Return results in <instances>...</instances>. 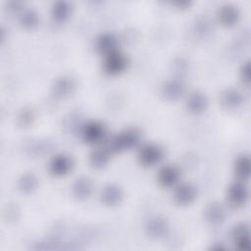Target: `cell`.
Returning a JSON list of instances; mask_svg holds the SVG:
<instances>
[{
  "instance_id": "1",
  "label": "cell",
  "mask_w": 251,
  "mask_h": 251,
  "mask_svg": "<svg viewBox=\"0 0 251 251\" xmlns=\"http://www.w3.org/2000/svg\"><path fill=\"white\" fill-rule=\"evenodd\" d=\"M140 140V130L136 127H127L112 137L106 147L112 154L120 153L135 147Z\"/></svg>"
},
{
  "instance_id": "2",
  "label": "cell",
  "mask_w": 251,
  "mask_h": 251,
  "mask_svg": "<svg viewBox=\"0 0 251 251\" xmlns=\"http://www.w3.org/2000/svg\"><path fill=\"white\" fill-rule=\"evenodd\" d=\"M127 66L126 57L118 49L105 55L103 62L104 71L111 75H116L123 73Z\"/></svg>"
},
{
  "instance_id": "3",
  "label": "cell",
  "mask_w": 251,
  "mask_h": 251,
  "mask_svg": "<svg viewBox=\"0 0 251 251\" xmlns=\"http://www.w3.org/2000/svg\"><path fill=\"white\" fill-rule=\"evenodd\" d=\"M163 149L154 143H148L143 145L137 155L138 162L144 167H152L158 164L163 158Z\"/></svg>"
},
{
  "instance_id": "4",
  "label": "cell",
  "mask_w": 251,
  "mask_h": 251,
  "mask_svg": "<svg viewBox=\"0 0 251 251\" xmlns=\"http://www.w3.org/2000/svg\"><path fill=\"white\" fill-rule=\"evenodd\" d=\"M106 135L105 126L97 121H91L86 123L81 129L82 139L90 144H96L101 142Z\"/></svg>"
},
{
  "instance_id": "5",
  "label": "cell",
  "mask_w": 251,
  "mask_h": 251,
  "mask_svg": "<svg viewBox=\"0 0 251 251\" xmlns=\"http://www.w3.org/2000/svg\"><path fill=\"white\" fill-rule=\"evenodd\" d=\"M247 197L248 189L242 181H234L228 186L226 192V199L231 207L238 208L242 206L246 202Z\"/></svg>"
},
{
  "instance_id": "6",
  "label": "cell",
  "mask_w": 251,
  "mask_h": 251,
  "mask_svg": "<svg viewBox=\"0 0 251 251\" xmlns=\"http://www.w3.org/2000/svg\"><path fill=\"white\" fill-rule=\"evenodd\" d=\"M146 234L151 238H162L168 234L170 226L168 221L160 216L150 218L144 226Z\"/></svg>"
},
{
  "instance_id": "7",
  "label": "cell",
  "mask_w": 251,
  "mask_h": 251,
  "mask_svg": "<svg viewBox=\"0 0 251 251\" xmlns=\"http://www.w3.org/2000/svg\"><path fill=\"white\" fill-rule=\"evenodd\" d=\"M197 195L194 185L188 182L178 184L174 191V200L179 206H187L191 204Z\"/></svg>"
},
{
  "instance_id": "8",
  "label": "cell",
  "mask_w": 251,
  "mask_h": 251,
  "mask_svg": "<svg viewBox=\"0 0 251 251\" xmlns=\"http://www.w3.org/2000/svg\"><path fill=\"white\" fill-rule=\"evenodd\" d=\"M73 168V160L66 154H58L54 156L49 163V172L56 176H64L68 175Z\"/></svg>"
},
{
  "instance_id": "9",
  "label": "cell",
  "mask_w": 251,
  "mask_h": 251,
  "mask_svg": "<svg viewBox=\"0 0 251 251\" xmlns=\"http://www.w3.org/2000/svg\"><path fill=\"white\" fill-rule=\"evenodd\" d=\"M100 198L104 205L108 207H115L123 201L124 193L119 185L115 183H108L102 188Z\"/></svg>"
},
{
  "instance_id": "10",
  "label": "cell",
  "mask_w": 251,
  "mask_h": 251,
  "mask_svg": "<svg viewBox=\"0 0 251 251\" xmlns=\"http://www.w3.org/2000/svg\"><path fill=\"white\" fill-rule=\"evenodd\" d=\"M185 91L184 83L178 78H171L164 82L161 87V94L169 101L179 99Z\"/></svg>"
},
{
  "instance_id": "11",
  "label": "cell",
  "mask_w": 251,
  "mask_h": 251,
  "mask_svg": "<svg viewBox=\"0 0 251 251\" xmlns=\"http://www.w3.org/2000/svg\"><path fill=\"white\" fill-rule=\"evenodd\" d=\"M180 177V172L177 167L174 165H166L162 167L158 173V182L161 186L169 188L175 186Z\"/></svg>"
},
{
  "instance_id": "12",
  "label": "cell",
  "mask_w": 251,
  "mask_h": 251,
  "mask_svg": "<svg viewBox=\"0 0 251 251\" xmlns=\"http://www.w3.org/2000/svg\"><path fill=\"white\" fill-rule=\"evenodd\" d=\"M186 108L188 112L194 115H200L208 108V98L205 93L195 90L189 93L186 100Z\"/></svg>"
},
{
  "instance_id": "13",
  "label": "cell",
  "mask_w": 251,
  "mask_h": 251,
  "mask_svg": "<svg viewBox=\"0 0 251 251\" xmlns=\"http://www.w3.org/2000/svg\"><path fill=\"white\" fill-rule=\"evenodd\" d=\"M217 19L224 26H232L239 19V11L232 4H224L217 11Z\"/></svg>"
},
{
  "instance_id": "14",
  "label": "cell",
  "mask_w": 251,
  "mask_h": 251,
  "mask_svg": "<svg viewBox=\"0 0 251 251\" xmlns=\"http://www.w3.org/2000/svg\"><path fill=\"white\" fill-rule=\"evenodd\" d=\"M243 102L241 92L235 88L228 87L223 90L220 94V103L226 110H235Z\"/></svg>"
},
{
  "instance_id": "15",
  "label": "cell",
  "mask_w": 251,
  "mask_h": 251,
  "mask_svg": "<svg viewBox=\"0 0 251 251\" xmlns=\"http://www.w3.org/2000/svg\"><path fill=\"white\" fill-rule=\"evenodd\" d=\"M93 191V183L87 176L77 177L72 185V195L77 200L87 199Z\"/></svg>"
},
{
  "instance_id": "16",
  "label": "cell",
  "mask_w": 251,
  "mask_h": 251,
  "mask_svg": "<svg viewBox=\"0 0 251 251\" xmlns=\"http://www.w3.org/2000/svg\"><path fill=\"white\" fill-rule=\"evenodd\" d=\"M231 236L234 245L239 250H248L250 248V231L246 224L240 223L233 226Z\"/></svg>"
},
{
  "instance_id": "17",
  "label": "cell",
  "mask_w": 251,
  "mask_h": 251,
  "mask_svg": "<svg viewBox=\"0 0 251 251\" xmlns=\"http://www.w3.org/2000/svg\"><path fill=\"white\" fill-rule=\"evenodd\" d=\"M226 217L224 206L219 202H212L204 210V218L211 225H220L225 222Z\"/></svg>"
},
{
  "instance_id": "18",
  "label": "cell",
  "mask_w": 251,
  "mask_h": 251,
  "mask_svg": "<svg viewBox=\"0 0 251 251\" xmlns=\"http://www.w3.org/2000/svg\"><path fill=\"white\" fill-rule=\"evenodd\" d=\"M75 80L67 75L57 78L52 86L53 94L58 98L69 96L75 89Z\"/></svg>"
},
{
  "instance_id": "19",
  "label": "cell",
  "mask_w": 251,
  "mask_h": 251,
  "mask_svg": "<svg viewBox=\"0 0 251 251\" xmlns=\"http://www.w3.org/2000/svg\"><path fill=\"white\" fill-rule=\"evenodd\" d=\"M95 47L98 52L105 56L118 49V40L111 33H102L96 38Z\"/></svg>"
},
{
  "instance_id": "20",
  "label": "cell",
  "mask_w": 251,
  "mask_h": 251,
  "mask_svg": "<svg viewBox=\"0 0 251 251\" xmlns=\"http://www.w3.org/2000/svg\"><path fill=\"white\" fill-rule=\"evenodd\" d=\"M112 153L107 147H98L94 149L89 155V163L92 168L101 170L107 166L110 161Z\"/></svg>"
},
{
  "instance_id": "21",
  "label": "cell",
  "mask_w": 251,
  "mask_h": 251,
  "mask_svg": "<svg viewBox=\"0 0 251 251\" xmlns=\"http://www.w3.org/2000/svg\"><path fill=\"white\" fill-rule=\"evenodd\" d=\"M72 13V4L68 1H56L51 7V16L57 23H63Z\"/></svg>"
},
{
  "instance_id": "22",
  "label": "cell",
  "mask_w": 251,
  "mask_h": 251,
  "mask_svg": "<svg viewBox=\"0 0 251 251\" xmlns=\"http://www.w3.org/2000/svg\"><path fill=\"white\" fill-rule=\"evenodd\" d=\"M38 179L32 173H25L18 179V188L22 193L29 194L35 190Z\"/></svg>"
},
{
  "instance_id": "23",
  "label": "cell",
  "mask_w": 251,
  "mask_h": 251,
  "mask_svg": "<svg viewBox=\"0 0 251 251\" xmlns=\"http://www.w3.org/2000/svg\"><path fill=\"white\" fill-rule=\"evenodd\" d=\"M250 158L247 155H240L234 162V174L239 180L248 179L250 176Z\"/></svg>"
},
{
  "instance_id": "24",
  "label": "cell",
  "mask_w": 251,
  "mask_h": 251,
  "mask_svg": "<svg viewBox=\"0 0 251 251\" xmlns=\"http://www.w3.org/2000/svg\"><path fill=\"white\" fill-rule=\"evenodd\" d=\"M38 21H39L38 15L36 14L35 11L31 9L24 10L19 18V22L21 25L26 29H30L36 26L38 24Z\"/></svg>"
},
{
  "instance_id": "25",
  "label": "cell",
  "mask_w": 251,
  "mask_h": 251,
  "mask_svg": "<svg viewBox=\"0 0 251 251\" xmlns=\"http://www.w3.org/2000/svg\"><path fill=\"white\" fill-rule=\"evenodd\" d=\"M34 113L30 108H25L21 111L18 117V122L22 126H28L33 123Z\"/></svg>"
},
{
  "instance_id": "26",
  "label": "cell",
  "mask_w": 251,
  "mask_h": 251,
  "mask_svg": "<svg viewBox=\"0 0 251 251\" xmlns=\"http://www.w3.org/2000/svg\"><path fill=\"white\" fill-rule=\"evenodd\" d=\"M239 75L243 83L246 85H249L250 82V62L246 61L240 68Z\"/></svg>"
},
{
  "instance_id": "27",
  "label": "cell",
  "mask_w": 251,
  "mask_h": 251,
  "mask_svg": "<svg viewBox=\"0 0 251 251\" xmlns=\"http://www.w3.org/2000/svg\"><path fill=\"white\" fill-rule=\"evenodd\" d=\"M8 9L12 12H18L19 10L22 9V3L21 2H15V1L10 2L8 4Z\"/></svg>"
},
{
  "instance_id": "28",
  "label": "cell",
  "mask_w": 251,
  "mask_h": 251,
  "mask_svg": "<svg viewBox=\"0 0 251 251\" xmlns=\"http://www.w3.org/2000/svg\"><path fill=\"white\" fill-rule=\"evenodd\" d=\"M175 4L178 7V9H186L187 7H189L190 2H188V1H178V2H176Z\"/></svg>"
}]
</instances>
